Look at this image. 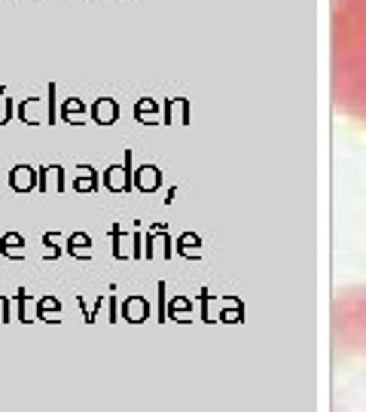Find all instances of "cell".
Wrapping results in <instances>:
<instances>
[{"instance_id": "1", "label": "cell", "mask_w": 366, "mask_h": 412, "mask_svg": "<svg viewBox=\"0 0 366 412\" xmlns=\"http://www.w3.org/2000/svg\"><path fill=\"white\" fill-rule=\"evenodd\" d=\"M132 153H125V165H110V168L104 171V183L107 189L113 192H128L132 189Z\"/></svg>"}, {"instance_id": "2", "label": "cell", "mask_w": 366, "mask_h": 412, "mask_svg": "<svg viewBox=\"0 0 366 412\" xmlns=\"http://www.w3.org/2000/svg\"><path fill=\"white\" fill-rule=\"evenodd\" d=\"M37 189H40L43 196H49V192H64V168L61 165H43V168H37Z\"/></svg>"}, {"instance_id": "3", "label": "cell", "mask_w": 366, "mask_h": 412, "mask_svg": "<svg viewBox=\"0 0 366 412\" xmlns=\"http://www.w3.org/2000/svg\"><path fill=\"white\" fill-rule=\"evenodd\" d=\"M89 119L98 125H113L119 119V104L113 98H98L95 104L89 107Z\"/></svg>"}, {"instance_id": "4", "label": "cell", "mask_w": 366, "mask_h": 412, "mask_svg": "<svg viewBox=\"0 0 366 412\" xmlns=\"http://www.w3.org/2000/svg\"><path fill=\"white\" fill-rule=\"evenodd\" d=\"M9 187L15 192L37 189V168H31V165H15V168L9 171Z\"/></svg>"}, {"instance_id": "5", "label": "cell", "mask_w": 366, "mask_h": 412, "mask_svg": "<svg viewBox=\"0 0 366 412\" xmlns=\"http://www.w3.org/2000/svg\"><path fill=\"white\" fill-rule=\"evenodd\" d=\"M86 116H89V107L82 98H68L61 104V119L70 125H86Z\"/></svg>"}, {"instance_id": "6", "label": "cell", "mask_w": 366, "mask_h": 412, "mask_svg": "<svg viewBox=\"0 0 366 412\" xmlns=\"http://www.w3.org/2000/svg\"><path fill=\"white\" fill-rule=\"evenodd\" d=\"M64 242H68V254L73 260H92V238L86 232H73Z\"/></svg>"}, {"instance_id": "7", "label": "cell", "mask_w": 366, "mask_h": 412, "mask_svg": "<svg viewBox=\"0 0 366 412\" xmlns=\"http://www.w3.org/2000/svg\"><path fill=\"white\" fill-rule=\"evenodd\" d=\"M37 320H49V324H61V302L55 296L37 299Z\"/></svg>"}, {"instance_id": "8", "label": "cell", "mask_w": 366, "mask_h": 412, "mask_svg": "<svg viewBox=\"0 0 366 412\" xmlns=\"http://www.w3.org/2000/svg\"><path fill=\"white\" fill-rule=\"evenodd\" d=\"M0 254L9 256V260H22L25 256V235H18V232L0 235Z\"/></svg>"}, {"instance_id": "9", "label": "cell", "mask_w": 366, "mask_h": 412, "mask_svg": "<svg viewBox=\"0 0 366 412\" xmlns=\"http://www.w3.org/2000/svg\"><path fill=\"white\" fill-rule=\"evenodd\" d=\"M73 189L77 192H95L98 189V171L92 165H80L77 177H73Z\"/></svg>"}, {"instance_id": "10", "label": "cell", "mask_w": 366, "mask_h": 412, "mask_svg": "<svg viewBox=\"0 0 366 412\" xmlns=\"http://www.w3.org/2000/svg\"><path fill=\"white\" fill-rule=\"evenodd\" d=\"M46 104V98H25V101H18V107H15V113L18 119H22L25 125H37V119H34V110Z\"/></svg>"}, {"instance_id": "11", "label": "cell", "mask_w": 366, "mask_h": 412, "mask_svg": "<svg viewBox=\"0 0 366 412\" xmlns=\"http://www.w3.org/2000/svg\"><path fill=\"white\" fill-rule=\"evenodd\" d=\"M122 311H125V320H132V324H137V320H144L146 318V302L141 299V296H128L125 299V306H122Z\"/></svg>"}, {"instance_id": "12", "label": "cell", "mask_w": 366, "mask_h": 412, "mask_svg": "<svg viewBox=\"0 0 366 412\" xmlns=\"http://www.w3.org/2000/svg\"><path fill=\"white\" fill-rule=\"evenodd\" d=\"M137 174V189H156V183H159V171L153 168V165H144Z\"/></svg>"}, {"instance_id": "13", "label": "cell", "mask_w": 366, "mask_h": 412, "mask_svg": "<svg viewBox=\"0 0 366 412\" xmlns=\"http://www.w3.org/2000/svg\"><path fill=\"white\" fill-rule=\"evenodd\" d=\"M55 242H61V232H46V235H43V244H46V260H58V256H61V247L55 244Z\"/></svg>"}, {"instance_id": "14", "label": "cell", "mask_w": 366, "mask_h": 412, "mask_svg": "<svg viewBox=\"0 0 366 412\" xmlns=\"http://www.w3.org/2000/svg\"><path fill=\"white\" fill-rule=\"evenodd\" d=\"M15 101L13 98H4V89H0V125H6L9 119H13V113H15Z\"/></svg>"}, {"instance_id": "15", "label": "cell", "mask_w": 366, "mask_h": 412, "mask_svg": "<svg viewBox=\"0 0 366 412\" xmlns=\"http://www.w3.org/2000/svg\"><path fill=\"white\" fill-rule=\"evenodd\" d=\"M55 92H58V86L49 82V95H46V125H52L55 119H58V110H55Z\"/></svg>"}, {"instance_id": "16", "label": "cell", "mask_w": 366, "mask_h": 412, "mask_svg": "<svg viewBox=\"0 0 366 412\" xmlns=\"http://www.w3.org/2000/svg\"><path fill=\"white\" fill-rule=\"evenodd\" d=\"M15 302H18V320L22 324H27V320H34V318H27V311H25V306L31 302V296L25 293V287H18V293H15Z\"/></svg>"}, {"instance_id": "17", "label": "cell", "mask_w": 366, "mask_h": 412, "mask_svg": "<svg viewBox=\"0 0 366 412\" xmlns=\"http://www.w3.org/2000/svg\"><path fill=\"white\" fill-rule=\"evenodd\" d=\"M153 110H156V104H153V101H141V104H137V107H134V113H137V119H141V123H144V119H146V116H150V113H153Z\"/></svg>"}, {"instance_id": "18", "label": "cell", "mask_w": 366, "mask_h": 412, "mask_svg": "<svg viewBox=\"0 0 366 412\" xmlns=\"http://www.w3.org/2000/svg\"><path fill=\"white\" fill-rule=\"evenodd\" d=\"M0 320H13V315H9V299L0 296Z\"/></svg>"}]
</instances>
